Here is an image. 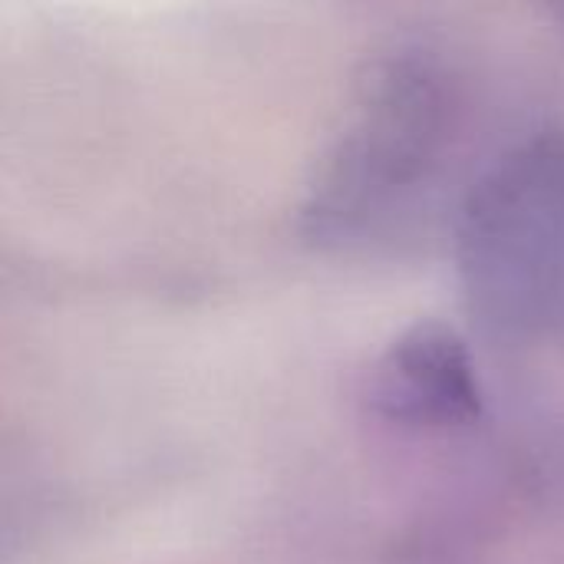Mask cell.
<instances>
[{
    "label": "cell",
    "instance_id": "3957f363",
    "mask_svg": "<svg viewBox=\"0 0 564 564\" xmlns=\"http://www.w3.org/2000/svg\"><path fill=\"white\" fill-rule=\"evenodd\" d=\"M377 416L406 430H459L482 416V383L466 337L443 321L406 327L367 377Z\"/></svg>",
    "mask_w": 564,
    "mask_h": 564
},
{
    "label": "cell",
    "instance_id": "7a4b0ae2",
    "mask_svg": "<svg viewBox=\"0 0 564 564\" xmlns=\"http://www.w3.org/2000/svg\"><path fill=\"white\" fill-rule=\"evenodd\" d=\"M446 109L449 96L433 56L380 59L304 202L307 235H350L426 178L446 135Z\"/></svg>",
    "mask_w": 564,
    "mask_h": 564
},
{
    "label": "cell",
    "instance_id": "6da1fadb",
    "mask_svg": "<svg viewBox=\"0 0 564 564\" xmlns=\"http://www.w3.org/2000/svg\"><path fill=\"white\" fill-rule=\"evenodd\" d=\"M456 238L469 307L492 330L564 327V135L502 152L463 198Z\"/></svg>",
    "mask_w": 564,
    "mask_h": 564
}]
</instances>
